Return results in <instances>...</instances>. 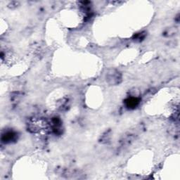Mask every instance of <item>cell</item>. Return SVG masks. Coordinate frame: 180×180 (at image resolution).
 <instances>
[{
    "instance_id": "obj_1",
    "label": "cell",
    "mask_w": 180,
    "mask_h": 180,
    "mask_svg": "<svg viewBox=\"0 0 180 180\" xmlns=\"http://www.w3.org/2000/svg\"><path fill=\"white\" fill-rule=\"evenodd\" d=\"M139 99L137 98H133V97H132V98L128 99L126 101V104H127V106L128 108H135L136 106L139 104Z\"/></svg>"
}]
</instances>
